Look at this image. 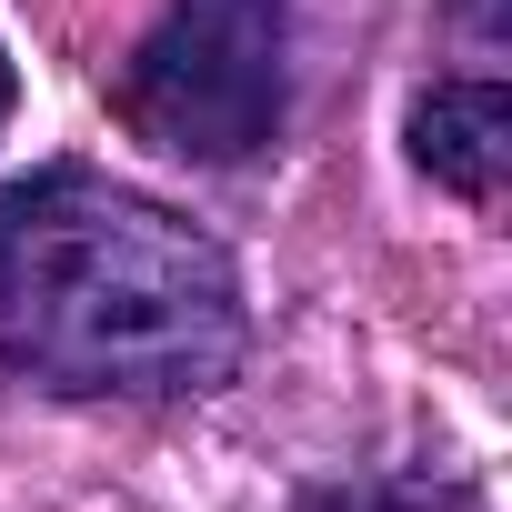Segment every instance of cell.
I'll use <instances>...</instances> for the list:
<instances>
[{
    "mask_svg": "<svg viewBox=\"0 0 512 512\" xmlns=\"http://www.w3.org/2000/svg\"><path fill=\"white\" fill-rule=\"evenodd\" d=\"M332 0H171L121 71V121L201 171L282 151Z\"/></svg>",
    "mask_w": 512,
    "mask_h": 512,
    "instance_id": "obj_2",
    "label": "cell"
},
{
    "mask_svg": "<svg viewBox=\"0 0 512 512\" xmlns=\"http://www.w3.org/2000/svg\"><path fill=\"white\" fill-rule=\"evenodd\" d=\"M11 101H21V81H11V51H0V121H11Z\"/></svg>",
    "mask_w": 512,
    "mask_h": 512,
    "instance_id": "obj_4",
    "label": "cell"
},
{
    "mask_svg": "<svg viewBox=\"0 0 512 512\" xmlns=\"http://www.w3.org/2000/svg\"><path fill=\"white\" fill-rule=\"evenodd\" d=\"M412 161L442 181V191H462V201H502V171H512V101H502V81H442V91H422L412 101Z\"/></svg>",
    "mask_w": 512,
    "mask_h": 512,
    "instance_id": "obj_3",
    "label": "cell"
},
{
    "mask_svg": "<svg viewBox=\"0 0 512 512\" xmlns=\"http://www.w3.org/2000/svg\"><path fill=\"white\" fill-rule=\"evenodd\" d=\"M251 352L231 251L81 161L0 181V372L71 402H191Z\"/></svg>",
    "mask_w": 512,
    "mask_h": 512,
    "instance_id": "obj_1",
    "label": "cell"
}]
</instances>
